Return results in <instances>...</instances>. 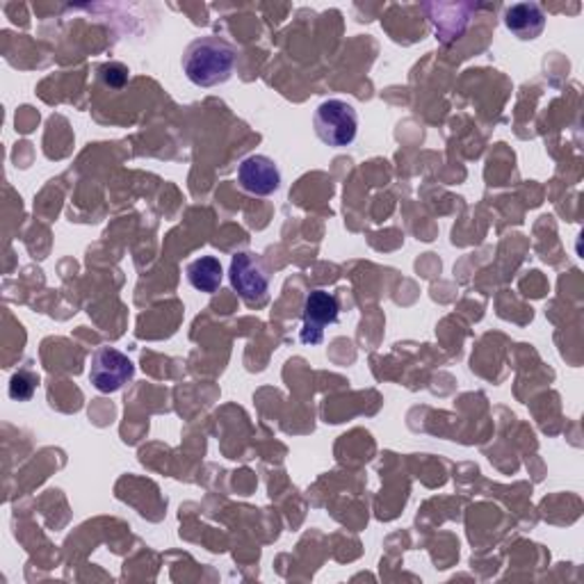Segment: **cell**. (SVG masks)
<instances>
[{"label":"cell","instance_id":"1","mask_svg":"<svg viewBox=\"0 0 584 584\" xmlns=\"http://www.w3.org/2000/svg\"><path fill=\"white\" fill-rule=\"evenodd\" d=\"M236 49L215 35L195 39L183 53V72L197 87H215L233 76Z\"/></svg>","mask_w":584,"mask_h":584},{"label":"cell","instance_id":"2","mask_svg":"<svg viewBox=\"0 0 584 584\" xmlns=\"http://www.w3.org/2000/svg\"><path fill=\"white\" fill-rule=\"evenodd\" d=\"M313 128L326 147L343 149L357 139L359 114L352 103L340 101V99H330L315 110Z\"/></svg>","mask_w":584,"mask_h":584},{"label":"cell","instance_id":"3","mask_svg":"<svg viewBox=\"0 0 584 584\" xmlns=\"http://www.w3.org/2000/svg\"><path fill=\"white\" fill-rule=\"evenodd\" d=\"M231 286L236 290L249 307H263L270 293V276L261 259L251 251H240L231 259L228 268Z\"/></svg>","mask_w":584,"mask_h":584},{"label":"cell","instance_id":"4","mask_svg":"<svg viewBox=\"0 0 584 584\" xmlns=\"http://www.w3.org/2000/svg\"><path fill=\"white\" fill-rule=\"evenodd\" d=\"M133 377H135V365L124 352H120V349L105 345L91 355L89 382L97 390L116 393L128 382H133Z\"/></svg>","mask_w":584,"mask_h":584},{"label":"cell","instance_id":"5","mask_svg":"<svg viewBox=\"0 0 584 584\" xmlns=\"http://www.w3.org/2000/svg\"><path fill=\"white\" fill-rule=\"evenodd\" d=\"M338 299L326 290H313L309 293L307 301H303V326H301V343L307 345H320L324 336L326 324L338 322Z\"/></svg>","mask_w":584,"mask_h":584},{"label":"cell","instance_id":"6","mask_svg":"<svg viewBox=\"0 0 584 584\" xmlns=\"http://www.w3.org/2000/svg\"><path fill=\"white\" fill-rule=\"evenodd\" d=\"M240 188L253 197H270L282 188V172L268 156H249L238 167Z\"/></svg>","mask_w":584,"mask_h":584},{"label":"cell","instance_id":"7","mask_svg":"<svg viewBox=\"0 0 584 584\" xmlns=\"http://www.w3.org/2000/svg\"><path fill=\"white\" fill-rule=\"evenodd\" d=\"M507 30L521 41H532L546 28V14L536 3H517L509 5L505 12Z\"/></svg>","mask_w":584,"mask_h":584},{"label":"cell","instance_id":"8","mask_svg":"<svg viewBox=\"0 0 584 584\" xmlns=\"http://www.w3.org/2000/svg\"><path fill=\"white\" fill-rule=\"evenodd\" d=\"M185 274H188L190 286L199 293H206V295L218 293L222 286V278H224L222 263H220V259H215V256H201V259H197L188 265Z\"/></svg>","mask_w":584,"mask_h":584},{"label":"cell","instance_id":"9","mask_svg":"<svg viewBox=\"0 0 584 584\" xmlns=\"http://www.w3.org/2000/svg\"><path fill=\"white\" fill-rule=\"evenodd\" d=\"M39 386V375L30 368H21L10 382V397L16 402H28Z\"/></svg>","mask_w":584,"mask_h":584},{"label":"cell","instance_id":"10","mask_svg":"<svg viewBox=\"0 0 584 584\" xmlns=\"http://www.w3.org/2000/svg\"><path fill=\"white\" fill-rule=\"evenodd\" d=\"M101 80L112 89H122L128 83V69L120 62L103 64L101 66Z\"/></svg>","mask_w":584,"mask_h":584}]
</instances>
